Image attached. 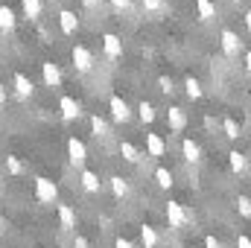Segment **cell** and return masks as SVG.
Returning <instances> with one entry per match:
<instances>
[{"instance_id": "1", "label": "cell", "mask_w": 251, "mask_h": 248, "mask_svg": "<svg viewBox=\"0 0 251 248\" xmlns=\"http://www.w3.org/2000/svg\"><path fill=\"white\" fill-rule=\"evenodd\" d=\"M35 198H38L41 204H53V201L59 198L56 181H50V178H35Z\"/></svg>"}, {"instance_id": "2", "label": "cell", "mask_w": 251, "mask_h": 248, "mask_svg": "<svg viewBox=\"0 0 251 248\" xmlns=\"http://www.w3.org/2000/svg\"><path fill=\"white\" fill-rule=\"evenodd\" d=\"M167 219H170V228H178V231H181V228H187V225H190V219H193V216L184 210V204L170 201V204H167Z\"/></svg>"}, {"instance_id": "3", "label": "cell", "mask_w": 251, "mask_h": 248, "mask_svg": "<svg viewBox=\"0 0 251 248\" xmlns=\"http://www.w3.org/2000/svg\"><path fill=\"white\" fill-rule=\"evenodd\" d=\"M70 59H73V67H76L79 73H91V70H94V64H97V62H94V53H91L88 47H82V44H79V47H73Z\"/></svg>"}, {"instance_id": "4", "label": "cell", "mask_w": 251, "mask_h": 248, "mask_svg": "<svg viewBox=\"0 0 251 248\" xmlns=\"http://www.w3.org/2000/svg\"><path fill=\"white\" fill-rule=\"evenodd\" d=\"M67 158H70L73 167H85V161H88V149H85V143H82L79 137H70V140H67Z\"/></svg>"}, {"instance_id": "5", "label": "cell", "mask_w": 251, "mask_h": 248, "mask_svg": "<svg viewBox=\"0 0 251 248\" xmlns=\"http://www.w3.org/2000/svg\"><path fill=\"white\" fill-rule=\"evenodd\" d=\"M219 41H222V53H225L228 59H237V56H240V47H243V44H240V35H237L234 29H225V32L219 35Z\"/></svg>"}, {"instance_id": "6", "label": "cell", "mask_w": 251, "mask_h": 248, "mask_svg": "<svg viewBox=\"0 0 251 248\" xmlns=\"http://www.w3.org/2000/svg\"><path fill=\"white\" fill-rule=\"evenodd\" d=\"M108 108H111V120L114 123H128L131 120V108H128V102H126L123 97H111Z\"/></svg>"}, {"instance_id": "7", "label": "cell", "mask_w": 251, "mask_h": 248, "mask_svg": "<svg viewBox=\"0 0 251 248\" xmlns=\"http://www.w3.org/2000/svg\"><path fill=\"white\" fill-rule=\"evenodd\" d=\"M59 111H62L64 120H79V117H82V105H79V99H73V97H62V99H59Z\"/></svg>"}, {"instance_id": "8", "label": "cell", "mask_w": 251, "mask_h": 248, "mask_svg": "<svg viewBox=\"0 0 251 248\" xmlns=\"http://www.w3.org/2000/svg\"><path fill=\"white\" fill-rule=\"evenodd\" d=\"M41 76H44V85H47V88H59V85H62V70H59V64L44 62L41 64Z\"/></svg>"}, {"instance_id": "9", "label": "cell", "mask_w": 251, "mask_h": 248, "mask_svg": "<svg viewBox=\"0 0 251 248\" xmlns=\"http://www.w3.org/2000/svg\"><path fill=\"white\" fill-rule=\"evenodd\" d=\"M146 152L152 155V158H164L167 155V143H164V137L161 134H146Z\"/></svg>"}, {"instance_id": "10", "label": "cell", "mask_w": 251, "mask_h": 248, "mask_svg": "<svg viewBox=\"0 0 251 248\" xmlns=\"http://www.w3.org/2000/svg\"><path fill=\"white\" fill-rule=\"evenodd\" d=\"M102 47H105V56H108V59H120V56H123V41H120L117 35H111V32L102 35Z\"/></svg>"}, {"instance_id": "11", "label": "cell", "mask_w": 251, "mask_h": 248, "mask_svg": "<svg viewBox=\"0 0 251 248\" xmlns=\"http://www.w3.org/2000/svg\"><path fill=\"white\" fill-rule=\"evenodd\" d=\"M12 85H15V94L21 97V99H29L32 97V79H26L24 73H15V79H12Z\"/></svg>"}, {"instance_id": "12", "label": "cell", "mask_w": 251, "mask_h": 248, "mask_svg": "<svg viewBox=\"0 0 251 248\" xmlns=\"http://www.w3.org/2000/svg\"><path fill=\"white\" fill-rule=\"evenodd\" d=\"M167 123H170L173 131H184V125H187V114H184V108L173 105V108L167 111Z\"/></svg>"}, {"instance_id": "13", "label": "cell", "mask_w": 251, "mask_h": 248, "mask_svg": "<svg viewBox=\"0 0 251 248\" xmlns=\"http://www.w3.org/2000/svg\"><path fill=\"white\" fill-rule=\"evenodd\" d=\"M181 152H184V161H187V164H199V161H201V149H199V143L190 140V137L181 140Z\"/></svg>"}, {"instance_id": "14", "label": "cell", "mask_w": 251, "mask_h": 248, "mask_svg": "<svg viewBox=\"0 0 251 248\" xmlns=\"http://www.w3.org/2000/svg\"><path fill=\"white\" fill-rule=\"evenodd\" d=\"M59 26H62V32L64 35H73L76 29H79V18L70 12V9H64L62 15H59Z\"/></svg>"}, {"instance_id": "15", "label": "cell", "mask_w": 251, "mask_h": 248, "mask_svg": "<svg viewBox=\"0 0 251 248\" xmlns=\"http://www.w3.org/2000/svg\"><path fill=\"white\" fill-rule=\"evenodd\" d=\"M59 222H62L64 231H73L76 228V210L70 204H59Z\"/></svg>"}, {"instance_id": "16", "label": "cell", "mask_w": 251, "mask_h": 248, "mask_svg": "<svg viewBox=\"0 0 251 248\" xmlns=\"http://www.w3.org/2000/svg\"><path fill=\"white\" fill-rule=\"evenodd\" d=\"M21 6H24V15L29 21H38L41 12H44V0H21Z\"/></svg>"}, {"instance_id": "17", "label": "cell", "mask_w": 251, "mask_h": 248, "mask_svg": "<svg viewBox=\"0 0 251 248\" xmlns=\"http://www.w3.org/2000/svg\"><path fill=\"white\" fill-rule=\"evenodd\" d=\"M120 155H123L126 164H140V158H143V155H140V149H137L134 143H128V140L120 143Z\"/></svg>"}, {"instance_id": "18", "label": "cell", "mask_w": 251, "mask_h": 248, "mask_svg": "<svg viewBox=\"0 0 251 248\" xmlns=\"http://www.w3.org/2000/svg\"><path fill=\"white\" fill-rule=\"evenodd\" d=\"M82 187L88 190V193H100V187H102V181H100V175L97 173H91V170H82Z\"/></svg>"}, {"instance_id": "19", "label": "cell", "mask_w": 251, "mask_h": 248, "mask_svg": "<svg viewBox=\"0 0 251 248\" xmlns=\"http://www.w3.org/2000/svg\"><path fill=\"white\" fill-rule=\"evenodd\" d=\"M140 243H143V248H158V231L152 228V225H143L140 228Z\"/></svg>"}, {"instance_id": "20", "label": "cell", "mask_w": 251, "mask_h": 248, "mask_svg": "<svg viewBox=\"0 0 251 248\" xmlns=\"http://www.w3.org/2000/svg\"><path fill=\"white\" fill-rule=\"evenodd\" d=\"M196 9H199L201 21H213L216 18V3L213 0H196Z\"/></svg>"}, {"instance_id": "21", "label": "cell", "mask_w": 251, "mask_h": 248, "mask_svg": "<svg viewBox=\"0 0 251 248\" xmlns=\"http://www.w3.org/2000/svg\"><path fill=\"white\" fill-rule=\"evenodd\" d=\"M0 29L3 32H12L15 29V12L9 6H0Z\"/></svg>"}, {"instance_id": "22", "label": "cell", "mask_w": 251, "mask_h": 248, "mask_svg": "<svg viewBox=\"0 0 251 248\" xmlns=\"http://www.w3.org/2000/svg\"><path fill=\"white\" fill-rule=\"evenodd\" d=\"M155 181H158L161 190H170V187H173V173H170L167 167H158V170H155Z\"/></svg>"}, {"instance_id": "23", "label": "cell", "mask_w": 251, "mask_h": 248, "mask_svg": "<svg viewBox=\"0 0 251 248\" xmlns=\"http://www.w3.org/2000/svg\"><path fill=\"white\" fill-rule=\"evenodd\" d=\"M91 128H94V134H97V137H108V134H111L108 123H105L100 114H94V117H91Z\"/></svg>"}, {"instance_id": "24", "label": "cell", "mask_w": 251, "mask_h": 248, "mask_svg": "<svg viewBox=\"0 0 251 248\" xmlns=\"http://www.w3.org/2000/svg\"><path fill=\"white\" fill-rule=\"evenodd\" d=\"M108 184H111V193H114L117 198H126V196H128V181H126V178L114 175V178H111Z\"/></svg>"}, {"instance_id": "25", "label": "cell", "mask_w": 251, "mask_h": 248, "mask_svg": "<svg viewBox=\"0 0 251 248\" xmlns=\"http://www.w3.org/2000/svg\"><path fill=\"white\" fill-rule=\"evenodd\" d=\"M228 158H231V170H234V173H246V170H249V161H246L243 152H231Z\"/></svg>"}, {"instance_id": "26", "label": "cell", "mask_w": 251, "mask_h": 248, "mask_svg": "<svg viewBox=\"0 0 251 248\" xmlns=\"http://www.w3.org/2000/svg\"><path fill=\"white\" fill-rule=\"evenodd\" d=\"M222 128H225V137H231V140L240 137V123H237L234 117H225V120H222Z\"/></svg>"}, {"instance_id": "27", "label": "cell", "mask_w": 251, "mask_h": 248, "mask_svg": "<svg viewBox=\"0 0 251 248\" xmlns=\"http://www.w3.org/2000/svg\"><path fill=\"white\" fill-rule=\"evenodd\" d=\"M143 9L149 15H164L167 12V0H143Z\"/></svg>"}, {"instance_id": "28", "label": "cell", "mask_w": 251, "mask_h": 248, "mask_svg": "<svg viewBox=\"0 0 251 248\" xmlns=\"http://www.w3.org/2000/svg\"><path fill=\"white\" fill-rule=\"evenodd\" d=\"M184 91H187L190 99H199V97H201V85H199V79L187 76V79H184Z\"/></svg>"}, {"instance_id": "29", "label": "cell", "mask_w": 251, "mask_h": 248, "mask_svg": "<svg viewBox=\"0 0 251 248\" xmlns=\"http://www.w3.org/2000/svg\"><path fill=\"white\" fill-rule=\"evenodd\" d=\"M137 117H140L143 123H152V120H155V108H152V102H140V105H137Z\"/></svg>"}, {"instance_id": "30", "label": "cell", "mask_w": 251, "mask_h": 248, "mask_svg": "<svg viewBox=\"0 0 251 248\" xmlns=\"http://www.w3.org/2000/svg\"><path fill=\"white\" fill-rule=\"evenodd\" d=\"M237 210H240V216H243V219H249V216H251V201H249V196H240V198H237Z\"/></svg>"}, {"instance_id": "31", "label": "cell", "mask_w": 251, "mask_h": 248, "mask_svg": "<svg viewBox=\"0 0 251 248\" xmlns=\"http://www.w3.org/2000/svg\"><path fill=\"white\" fill-rule=\"evenodd\" d=\"M6 167H9V173H12V175H21V173H24V164H21L15 155H6Z\"/></svg>"}, {"instance_id": "32", "label": "cell", "mask_w": 251, "mask_h": 248, "mask_svg": "<svg viewBox=\"0 0 251 248\" xmlns=\"http://www.w3.org/2000/svg\"><path fill=\"white\" fill-rule=\"evenodd\" d=\"M158 85H161V91H164V94H173V91H176V88H173V79H167V76H161V79H158Z\"/></svg>"}, {"instance_id": "33", "label": "cell", "mask_w": 251, "mask_h": 248, "mask_svg": "<svg viewBox=\"0 0 251 248\" xmlns=\"http://www.w3.org/2000/svg\"><path fill=\"white\" fill-rule=\"evenodd\" d=\"M114 248H134V243H128L126 237H117V240H114Z\"/></svg>"}, {"instance_id": "34", "label": "cell", "mask_w": 251, "mask_h": 248, "mask_svg": "<svg viewBox=\"0 0 251 248\" xmlns=\"http://www.w3.org/2000/svg\"><path fill=\"white\" fill-rule=\"evenodd\" d=\"M204 248H222V243L216 237H204Z\"/></svg>"}, {"instance_id": "35", "label": "cell", "mask_w": 251, "mask_h": 248, "mask_svg": "<svg viewBox=\"0 0 251 248\" xmlns=\"http://www.w3.org/2000/svg\"><path fill=\"white\" fill-rule=\"evenodd\" d=\"M237 248H251V240L243 234V237H237Z\"/></svg>"}, {"instance_id": "36", "label": "cell", "mask_w": 251, "mask_h": 248, "mask_svg": "<svg viewBox=\"0 0 251 248\" xmlns=\"http://www.w3.org/2000/svg\"><path fill=\"white\" fill-rule=\"evenodd\" d=\"M111 6H114V9H128L131 0H111Z\"/></svg>"}, {"instance_id": "37", "label": "cell", "mask_w": 251, "mask_h": 248, "mask_svg": "<svg viewBox=\"0 0 251 248\" xmlns=\"http://www.w3.org/2000/svg\"><path fill=\"white\" fill-rule=\"evenodd\" d=\"M73 248H88V240H85V237H76V240H73Z\"/></svg>"}, {"instance_id": "38", "label": "cell", "mask_w": 251, "mask_h": 248, "mask_svg": "<svg viewBox=\"0 0 251 248\" xmlns=\"http://www.w3.org/2000/svg\"><path fill=\"white\" fill-rule=\"evenodd\" d=\"M82 3H85L88 9H97V6H100V0H82Z\"/></svg>"}, {"instance_id": "39", "label": "cell", "mask_w": 251, "mask_h": 248, "mask_svg": "<svg viewBox=\"0 0 251 248\" xmlns=\"http://www.w3.org/2000/svg\"><path fill=\"white\" fill-rule=\"evenodd\" d=\"M3 102H6V88L0 85V105H3Z\"/></svg>"}]
</instances>
